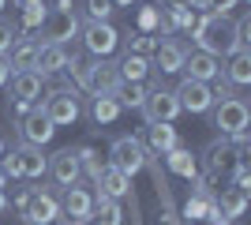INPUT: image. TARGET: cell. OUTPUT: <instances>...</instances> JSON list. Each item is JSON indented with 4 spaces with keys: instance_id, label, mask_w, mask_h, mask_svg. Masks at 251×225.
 I'll return each mask as SVG.
<instances>
[{
    "instance_id": "cell-19",
    "label": "cell",
    "mask_w": 251,
    "mask_h": 225,
    "mask_svg": "<svg viewBox=\"0 0 251 225\" xmlns=\"http://www.w3.org/2000/svg\"><path fill=\"white\" fill-rule=\"evenodd\" d=\"M94 188H98V195H105V199H131L135 195V188H131V176H124L120 169H113V165H105L101 169V176L94 180Z\"/></svg>"
},
{
    "instance_id": "cell-2",
    "label": "cell",
    "mask_w": 251,
    "mask_h": 225,
    "mask_svg": "<svg viewBox=\"0 0 251 225\" xmlns=\"http://www.w3.org/2000/svg\"><path fill=\"white\" fill-rule=\"evenodd\" d=\"M248 124H251V109L244 98H221V101H214V128L221 131V139L248 135Z\"/></svg>"
},
{
    "instance_id": "cell-7",
    "label": "cell",
    "mask_w": 251,
    "mask_h": 225,
    "mask_svg": "<svg viewBox=\"0 0 251 225\" xmlns=\"http://www.w3.org/2000/svg\"><path fill=\"white\" fill-rule=\"evenodd\" d=\"M143 124H173V120L180 117V101L173 90H165V86H154L147 94V101H143Z\"/></svg>"
},
{
    "instance_id": "cell-4",
    "label": "cell",
    "mask_w": 251,
    "mask_h": 225,
    "mask_svg": "<svg viewBox=\"0 0 251 225\" xmlns=\"http://www.w3.org/2000/svg\"><path fill=\"white\" fill-rule=\"evenodd\" d=\"M38 109L52 120V128H68V124H75V120L83 117V101H79V94H75L72 86H56V90H49Z\"/></svg>"
},
{
    "instance_id": "cell-32",
    "label": "cell",
    "mask_w": 251,
    "mask_h": 225,
    "mask_svg": "<svg viewBox=\"0 0 251 225\" xmlns=\"http://www.w3.org/2000/svg\"><path fill=\"white\" fill-rule=\"evenodd\" d=\"M154 49H157V38H154V34H143V30H127V53L150 56Z\"/></svg>"
},
{
    "instance_id": "cell-41",
    "label": "cell",
    "mask_w": 251,
    "mask_h": 225,
    "mask_svg": "<svg viewBox=\"0 0 251 225\" xmlns=\"http://www.w3.org/2000/svg\"><path fill=\"white\" fill-rule=\"evenodd\" d=\"M0 192H8V176H4V169H0Z\"/></svg>"
},
{
    "instance_id": "cell-11",
    "label": "cell",
    "mask_w": 251,
    "mask_h": 225,
    "mask_svg": "<svg viewBox=\"0 0 251 225\" xmlns=\"http://www.w3.org/2000/svg\"><path fill=\"white\" fill-rule=\"evenodd\" d=\"M15 131H19V143H26V147H45V143L56 135V128H52V120L45 117L42 109L34 105L26 117L15 120Z\"/></svg>"
},
{
    "instance_id": "cell-14",
    "label": "cell",
    "mask_w": 251,
    "mask_h": 225,
    "mask_svg": "<svg viewBox=\"0 0 251 225\" xmlns=\"http://www.w3.org/2000/svg\"><path fill=\"white\" fill-rule=\"evenodd\" d=\"M180 72H184V79H195V83L210 86V83H218V79H221V60H218V56H210V53H199V49H195V53L188 49Z\"/></svg>"
},
{
    "instance_id": "cell-28",
    "label": "cell",
    "mask_w": 251,
    "mask_h": 225,
    "mask_svg": "<svg viewBox=\"0 0 251 225\" xmlns=\"http://www.w3.org/2000/svg\"><path fill=\"white\" fill-rule=\"evenodd\" d=\"M90 222L98 225H124V210L116 199H105V195H94V218Z\"/></svg>"
},
{
    "instance_id": "cell-21",
    "label": "cell",
    "mask_w": 251,
    "mask_h": 225,
    "mask_svg": "<svg viewBox=\"0 0 251 225\" xmlns=\"http://www.w3.org/2000/svg\"><path fill=\"white\" fill-rule=\"evenodd\" d=\"M221 79H225V83H232V86H248V83H251V49H236V53L225 56Z\"/></svg>"
},
{
    "instance_id": "cell-8",
    "label": "cell",
    "mask_w": 251,
    "mask_h": 225,
    "mask_svg": "<svg viewBox=\"0 0 251 225\" xmlns=\"http://www.w3.org/2000/svg\"><path fill=\"white\" fill-rule=\"evenodd\" d=\"M19 218L26 225H52L60 218V199H56L49 188H30V199H26Z\"/></svg>"
},
{
    "instance_id": "cell-34",
    "label": "cell",
    "mask_w": 251,
    "mask_h": 225,
    "mask_svg": "<svg viewBox=\"0 0 251 225\" xmlns=\"http://www.w3.org/2000/svg\"><path fill=\"white\" fill-rule=\"evenodd\" d=\"M109 15H113L109 0H90L86 4V23H109Z\"/></svg>"
},
{
    "instance_id": "cell-10",
    "label": "cell",
    "mask_w": 251,
    "mask_h": 225,
    "mask_svg": "<svg viewBox=\"0 0 251 225\" xmlns=\"http://www.w3.org/2000/svg\"><path fill=\"white\" fill-rule=\"evenodd\" d=\"M173 94H176V101H180V113H195V117H202V113H210V109H214V90H210L206 83L180 79Z\"/></svg>"
},
{
    "instance_id": "cell-3",
    "label": "cell",
    "mask_w": 251,
    "mask_h": 225,
    "mask_svg": "<svg viewBox=\"0 0 251 225\" xmlns=\"http://www.w3.org/2000/svg\"><path fill=\"white\" fill-rule=\"evenodd\" d=\"M79 26H83V19H79L72 0H56V8H49V15L42 23L45 42H52V45H68L72 38H79Z\"/></svg>"
},
{
    "instance_id": "cell-24",
    "label": "cell",
    "mask_w": 251,
    "mask_h": 225,
    "mask_svg": "<svg viewBox=\"0 0 251 225\" xmlns=\"http://www.w3.org/2000/svg\"><path fill=\"white\" fill-rule=\"evenodd\" d=\"M116 72H120V83H147V75L154 68H150V56L124 53V60H116Z\"/></svg>"
},
{
    "instance_id": "cell-42",
    "label": "cell",
    "mask_w": 251,
    "mask_h": 225,
    "mask_svg": "<svg viewBox=\"0 0 251 225\" xmlns=\"http://www.w3.org/2000/svg\"><path fill=\"white\" fill-rule=\"evenodd\" d=\"M4 150H8V139H4V135H0V158H4Z\"/></svg>"
},
{
    "instance_id": "cell-17",
    "label": "cell",
    "mask_w": 251,
    "mask_h": 225,
    "mask_svg": "<svg viewBox=\"0 0 251 225\" xmlns=\"http://www.w3.org/2000/svg\"><path fill=\"white\" fill-rule=\"evenodd\" d=\"M42 86H45V79L38 72H11L8 101H26V105H34V101L42 98Z\"/></svg>"
},
{
    "instance_id": "cell-12",
    "label": "cell",
    "mask_w": 251,
    "mask_h": 225,
    "mask_svg": "<svg viewBox=\"0 0 251 225\" xmlns=\"http://www.w3.org/2000/svg\"><path fill=\"white\" fill-rule=\"evenodd\" d=\"M184 56H188V45L180 42V38H157V49H154V60H150V68H154L157 75H176L180 68H184Z\"/></svg>"
},
{
    "instance_id": "cell-1",
    "label": "cell",
    "mask_w": 251,
    "mask_h": 225,
    "mask_svg": "<svg viewBox=\"0 0 251 225\" xmlns=\"http://www.w3.org/2000/svg\"><path fill=\"white\" fill-rule=\"evenodd\" d=\"M191 38H195V49L210 56H229L236 53V38H232V19L225 15H199L195 26H191Z\"/></svg>"
},
{
    "instance_id": "cell-29",
    "label": "cell",
    "mask_w": 251,
    "mask_h": 225,
    "mask_svg": "<svg viewBox=\"0 0 251 225\" xmlns=\"http://www.w3.org/2000/svg\"><path fill=\"white\" fill-rule=\"evenodd\" d=\"M75 158H79V173H86V176H90V180H98V176H101V154H98L94 147H79L75 150Z\"/></svg>"
},
{
    "instance_id": "cell-38",
    "label": "cell",
    "mask_w": 251,
    "mask_h": 225,
    "mask_svg": "<svg viewBox=\"0 0 251 225\" xmlns=\"http://www.w3.org/2000/svg\"><path fill=\"white\" fill-rule=\"evenodd\" d=\"M11 79V64H8V56H0V86H8Z\"/></svg>"
},
{
    "instance_id": "cell-20",
    "label": "cell",
    "mask_w": 251,
    "mask_h": 225,
    "mask_svg": "<svg viewBox=\"0 0 251 225\" xmlns=\"http://www.w3.org/2000/svg\"><path fill=\"white\" fill-rule=\"evenodd\" d=\"M68 60H72L68 45H52V42H42V45H38V64H34V72L42 75V79H49V75L64 72V68H68Z\"/></svg>"
},
{
    "instance_id": "cell-45",
    "label": "cell",
    "mask_w": 251,
    "mask_h": 225,
    "mask_svg": "<svg viewBox=\"0 0 251 225\" xmlns=\"http://www.w3.org/2000/svg\"><path fill=\"white\" fill-rule=\"evenodd\" d=\"M176 225H180V222H176Z\"/></svg>"
},
{
    "instance_id": "cell-37",
    "label": "cell",
    "mask_w": 251,
    "mask_h": 225,
    "mask_svg": "<svg viewBox=\"0 0 251 225\" xmlns=\"http://www.w3.org/2000/svg\"><path fill=\"white\" fill-rule=\"evenodd\" d=\"M191 8V0H161V11H184Z\"/></svg>"
},
{
    "instance_id": "cell-18",
    "label": "cell",
    "mask_w": 251,
    "mask_h": 225,
    "mask_svg": "<svg viewBox=\"0 0 251 225\" xmlns=\"http://www.w3.org/2000/svg\"><path fill=\"white\" fill-rule=\"evenodd\" d=\"M143 147H147L150 158H165L173 147H180V135L173 124H147V131H143Z\"/></svg>"
},
{
    "instance_id": "cell-36",
    "label": "cell",
    "mask_w": 251,
    "mask_h": 225,
    "mask_svg": "<svg viewBox=\"0 0 251 225\" xmlns=\"http://www.w3.org/2000/svg\"><path fill=\"white\" fill-rule=\"evenodd\" d=\"M206 4H210V15H225V19H229V11L236 8L240 0H206Z\"/></svg>"
},
{
    "instance_id": "cell-43",
    "label": "cell",
    "mask_w": 251,
    "mask_h": 225,
    "mask_svg": "<svg viewBox=\"0 0 251 225\" xmlns=\"http://www.w3.org/2000/svg\"><path fill=\"white\" fill-rule=\"evenodd\" d=\"M4 8H8V0H0V11H4Z\"/></svg>"
},
{
    "instance_id": "cell-13",
    "label": "cell",
    "mask_w": 251,
    "mask_h": 225,
    "mask_svg": "<svg viewBox=\"0 0 251 225\" xmlns=\"http://www.w3.org/2000/svg\"><path fill=\"white\" fill-rule=\"evenodd\" d=\"M116 86H120V72H116V60H90L86 64V86L90 98L94 94H116Z\"/></svg>"
},
{
    "instance_id": "cell-26",
    "label": "cell",
    "mask_w": 251,
    "mask_h": 225,
    "mask_svg": "<svg viewBox=\"0 0 251 225\" xmlns=\"http://www.w3.org/2000/svg\"><path fill=\"white\" fill-rule=\"evenodd\" d=\"M150 90H154V86H147V83H120L113 98H116L120 109H143V101H147Z\"/></svg>"
},
{
    "instance_id": "cell-27",
    "label": "cell",
    "mask_w": 251,
    "mask_h": 225,
    "mask_svg": "<svg viewBox=\"0 0 251 225\" xmlns=\"http://www.w3.org/2000/svg\"><path fill=\"white\" fill-rule=\"evenodd\" d=\"M116 117H120V105H116L113 94H94L90 98V120H94V124H113Z\"/></svg>"
},
{
    "instance_id": "cell-15",
    "label": "cell",
    "mask_w": 251,
    "mask_h": 225,
    "mask_svg": "<svg viewBox=\"0 0 251 225\" xmlns=\"http://www.w3.org/2000/svg\"><path fill=\"white\" fill-rule=\"evenodd\" d=\"M45 176H52L64 192H68L72 184H79L83 173H79V158H75V150L64 147V150H56V154H49V173H45Z\"/></svg>"
},
{
    "instance_id": "cell-9",
    "label": "cell",
    "mask_w": 251,
    "mask_h": 225,
    "mask_svg": "<svg viewBox=\"0 0 251 225\" xmlns=\"http://www.w3.org/2000/svg\"><path fill=\"white\" fill-rule=\"evenodd\" d=\"M60 218L64 222H75V225H86L94 218V192L83 188V184H72L60 199Z\"/></svg>"
},
{
    "instance_id": "cell-39",
    "label": "cell",
    "mask_w": 251,
    "mask_h": 225,
    "mask_svg": "<svg viewBox=\"0 0 251 225\" xmlns=\"http://www.w3.org/2000/svg\"><path fill=\"white\" fill-rule=\"evenodd\" d=\"M109 4H113V8H131L135 0H109Z\"/></svg>"
},
{
    "instance_id": "cell-22",
    "label": "cell",
    "mask_w": 251,
    "mask_h": 225,
    "mask_svg": "<svg viewBox=\"0 0 251 225\" xmlns=\"http://www.w3.org/2000/svg\"><path fill=\"white\" fill-rule=\"evenodd\" d=\"M165 165H169V173H176L184 180H199V158L188 147H173L165 154Z\"/></svg>"
},
{
    "instance_id": "cell-5",
    "label": "cell",
    "mask_w": 251,
    "mask_h": 225,
    "mask_svg": "<svg viewBox=\"0 0 251 225\" xmlns=\"http://www.w3.org/2000/svg\"><path fill=\"white\" fill-rule=\"evenodd\" d=\"M147 147L135 139V135H120V139H113V147H109V165L113 169H120L124 176H131L135 180V173L147 169Z\"/></svg>"
},
{
    "instance_id": "cell-35",
    "label": "cell",
    "mask_w": 251,
    "mask_h": 225,
    "mask_svg": "<svg viewBox=\"0 0 251 225\" xmlns=\"http://www.w3.org/2000/svg\"><path fill=\"white\" fill-rule=\"evenodd\" d=\"M19 38H23V34L15 30L8 19H0V56H8V53H11V45L19 42Z\"/></svg>"
},
{
    "instance_id": "cell-23",
    "label": "cell",
    "mask_w": 251,
    "mask_h": 225,
    "mask_svg": "<svg viewBox=\"0 0 251 225\" xmlns=\"http://www.w3.org/2000/svg\"><path fill=\"white\" fill-rule=\"evenodd\" d=\"M214 203H218L221 218L225 222H232V218H244L248 214V192H240V188H221V195H214Z\"/></svg>"
},
{
    "instance_id": "cell-30",
    "label": "cell",
    "mask_w": 251,
    "mask_h": 225,
    "mask_svg": "<svg viewBox=\"0 0 251 225\" xmlns=\"http://www.w3.org/2000/svg\"><path fill=\"white\" fill-rule=\"evenodd\" d=\"M19 8H23V26H26V30H38L45 23V15H49L45 0H23Z\"/></svg>"
},
{
    "instance_id": "cell-6",
    "label": "cell",
    "mask_w": 251,
    "mask_h": 225,
    "mask_svg": "<svg viewBox=\"0 0 251 225\" xmlns=\"http://www.w3.org/2000/svg\"><path fill=\"white\" fill-rule=\"evenodd\" d=\"M79 38H83V49L94 60H109V56L120 49V30L113 23H83L79 26Z\"/></svg>"
},
{
    "instance_id": "cell-16",
    "label": "cell",
    "mask_w": 251,
    "mask_h": 225,
    "mask_svg": "<svg viewBox=\"0 0 251 225\" xmlns=\"http://www.w3.org/2000/svg\"><path fill=\"white\" fill-rule=\"evenodd\" d=\"M11 154H15V165H19V180H42L45 173H49V158L42 154V147L19 143Z\"/></svg>"
},
{
    "instance_id": "cell-25",
    "label": "cell",
    "mask_w": 251,
    "mask_h": 225,
    "mask_svg": "<svg viewBox=\"0 0 251 225\" xmlns=\"http://www.w3.org/2000/svg\"><path fill=\"white\" fill-rule=\"evenodd\" d=\"M38 45L42 42H34V38H19V42L11 45V53H8L11 72H34V64H38Z\"/></svg>"
},
{
    "instance_id": "cell-33",
    "label": "cell",
    "mask_w": 251,
    "mask_h": 225,
    "mask_svg": "<svg viewBox=\"0 0 251 225\" xmlns=\"http://www.w3.org/2000/svg\"><path fill=\"white\" fill-rule=\"evenodd\" d=\"M232 38H236V49H248V42H251V11H244V15L232 19Z\"/></svg>"
},
{
    "instance_id": "cell-31",
    "label": "cell",
    "mask_w": 251,
    "mask_h": 225,
    "mask_svg": "<svg viewBox=\"0 0 251 225\" xmlns=\"http://www.w3.org/2000/svg\"><path fill=\"white\" fill-rule=\"evenodd\" d=\"M214 203V192H206V188H195V195H191L188 203H184V218H206V206Z\"/></svg>"
},
{
    "instance_id": "cell-44",
    "label": "cell",
    "mask_w": 251,
    "mask_h": 225,
    "mask_svg": "<svg viewBox=\"0 0 251 225\" xmlns=\"http://www.w3.org/2000/svg\"><path fill=\"white\" fill-rule=\"evenodd\" d=\"M64 225H75V222H64Z\"/></svg>"
},
{
    "instance_id": "cell-40",
    "label": "cell",
    "mask_w": 251,
    "mask_h": 225,
    "mask_svg": "<svg viewBox=\"0 0 251 225\" xmlns=\"http://www.w3.org/2000/svg\"><path fill=\"white\" fill-rule=\"evenodd\" d=\"M8 206H11V203H8V192H0V214H4Z\"/></svg>"
}]
</instances>
